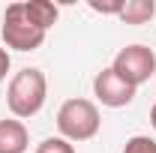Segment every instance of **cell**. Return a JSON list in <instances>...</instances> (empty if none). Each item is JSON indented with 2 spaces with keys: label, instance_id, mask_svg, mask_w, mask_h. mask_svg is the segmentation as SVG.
Wrapping results in <instances>:
<instances>
[{
  "label": "cell",
  "instance_id": "cell-1",
  "mask_svg": "<svg viewBox=\"0 0 156 153\" xmlns=\"http://www.w3.org/2000/svg\"><path fill=\"white\" fill-rule=\"evenodd\" d=\"M48 99V78L36 66H24L6 84V108L15 120H27L42 111Z\"/></svg>",
  "mask_w": 156,
  "mask_h": 153
},
{
  "label": "cell",
  "instance_id": "cell-2",
  "mask_svg": "<svg viewBox=\"0 0 156 153\" xmlns=\"http://www.w3.org/2000/svg\"><path fill=\"white\" fill-rule=\"evenodd\" d=\"M57 129H60V138L66 141H90L96 138L99 129H102V117H99V108L93 99H66L63 105L57 108Z\"/></svg>",
  "mask_w": 156,
  "mask_h": 153
},
{
  "label": "cell",
  "instance_id": "cell-3",
  "mask_svg": "<svg viewBox=\"0 0 156 153\" xmlns=\"http://www.w3.org/2000/svg\"><path fill=\"white\" fill-rule=\"evenodd\" d=\"M0 36H3V48H12V51H36L39 45L45 42L48 33L39 30L36 24L27 18L24 0H18V3H9V6H6Z\"/></svg>",
  "mask_w": 156,
  "mask_h": 153
},
{
  "label": "cell",
  "instance_id": "cell-4",
  "mask_svg": "<svg viewBox=\"0 0 156 153\" xmlns=\"http://www.w3.org/2000/svg\"><path fill=\"white\" fill-rule=\"evenodd\" d=\"M111 69H114L126 84H132L138 90L144 81H150V78L156 75V54H153V48L135 42V45H126V48H120L114 54Z\"/></svg>",
  "mask_w": 156,
  "mask_h": 153
},
{
  "label": "cell",
  "instance_id": "cell-5",
  "mask_svg": "<svg viewBox=\"0 0 156 153\" xmlns=\"http://www.w3.org/2000/svg\"><path fill=\"white\" fill-rule=\"evenodd\" d=\"M135 93L138 90L132 84H126L111 66H105L93 78V96H96V102H102L105 108H123V105H129L135 99Z\"/></svg>",
  "mask_w": 156,
  "mask_h": 153
},
{
  "label": "cell",
  "instance_id": "cell-6",
  "mask_svg": "<svg viewBox=\"0 0 156 153\" xmlns=\"http://www.w3.org/2000/svg\"><path fill=\"white\" fill-rule=\"evenodd\" d=\"M30 147V132L15 117L0 120V153H27Z\"/></svg>",
  "mask_w": 156,
  "mask_h": 153
},
{
  "label": "cell",
  "instance_id": "cell-7",
  "mask_svg": "<svg viewBox=\"0 0 156 153\" xmlns=\"http://www.w3.org/2000/svg\"><path fill=\"white\" fill-rule=\"evenodd\" d=\"M24 12H27V18L33 21L39 30H45V33L57 24V15H60V9L51 0H24Z\"/></svg>",
  "mask_w": 156,
  "mask_h": 153
},
{
  "label": "cell",
  "instance_id": "cell-8",
  "mask_svg": "<svg viewBox=\"0 0 156 153\" xmlns=\"http://www.w3.org/2000/svg\"><path fill=\"white\" fill-rule=\"evenodd\" d=\"M156 15V3L153 0H123V9H120V15L117 18L123 21V24H147V21Z\"/></svg>",
  "mask_w": 156,
  "mask_h": 153
},
{
  "label": "cell",
  "instance_id": "cell-9",
  "mask_svg": "<svg viewBox=\"0 0 156 153\" xmlns=\"http://www.w3.org/2000/svg\"><path fill=\"white\" fill-rule=\"evenodd\" d=\"M36 153H75V144L60 138V135H51V138H42L39 141Z\"/></svg>",
  "mask_w": 156,
  "mask_h": 153
},
{
  "label": "cell",
  "instance_id": "cell-10",
  "mask_svg": "<svg viewBox=\"0 0 156 153\" xmlns=\"http://www.w3.org/2000/svg\"><path fill=\"white\" fill-rule=\"evenodd\" d=\"M123 153H156V138H150V135H132V138H126Z\"/></svg>",
  "mask_w": 156,
  "mask_h": 153
},
{
  "label": "cell",
  "instance_id": "cell-11",
  "mask_svg": "<svg viewBox=\"0 0 156 153\" xmlns=\"http://www.w3.org/2000/svg\"><path fill=\"white\" fill-rule=\"evenodd\" d=\"M87 6H90L93 12H99V15H120L123 0H108V3H102V0H90Z\"/></svg>",
  "mask_w": 156,
  "mask_h": 153
},
{
  "label": "cell",
  "instance_id": "cell-12",
  "mask_svg": "<svg viewBox=\"0 0 156 153\" xmlns=\"http://www.w3.org/2000/svg\"><path fill=\"white\" fill-rule=\"evenodd\" d=\"M9 66H12V57H9V51L0 45V84L6 81V75H9Z\"/></svg>",
  "mask_w": 156,
  "mask_h": 153
},
{
  "label": "cell",
  "instance_id": "cell-13",
  "mask_svg": "<svg viewBox=\"0 0 156 153\" xmlns=\"http://www.w3.org/2000/svg\"><path fill=\"white\" fill-rule=\"evenodd\" d=\"M150 123H153V129H156V102H153V108H150Z\"/></svg>",
  "mask_w": 156,
  "mask_h": 153
}]
</instances>
